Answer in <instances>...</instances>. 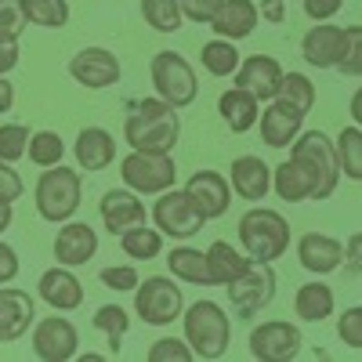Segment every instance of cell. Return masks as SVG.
<instances>
[{
  "label": "cell",
  "instance_id": "74e56055",
  "mask_svg": "<svg viewBox=\"0 0 362 362\" xmlns=\"http://www.w3.org/2000/svg\"><path fill=\"white\" fill-rule=\"evenodd\" d=\"M29 160H33L37 167H54V163H62L66 156V141L62 134H54V131H37V134H29Z\"/></svg>",
  "mask_w": 362,
  "mask_h": 362
},
{
  "label": "cell",
  "instance_id": "d6986e66",
  "mask_svg": "<svg viewBox=\"0 0 362 362\" xmlns=\"http://www.w3.org/2000/svg\"><path fill=\"white\" fill-rule=\"evenodd\" d=\"M95 254H98V232L90 225H83V221H73V218L62 221V228H58V235H54V257H58V264L80 268Z\"/></svg>",
  "mask_w": 362,
  "mask_h": 362
},
{
  "label": "cell",
  "instance_id": "7a4b0ae2",
  "mask_svg": "<svg viewBox=\"0 0 362 362\" xmlns=\"http://www.w3.org/2000/svg\"><path fill=\"white\" fill-rule=\"evenodd\" d=\"M290 160L308 174L312 181V199H329L341 181V167H337V153L334 141H329L322 131H305L297 134L290 145Z\"/></svg>",
  "mask_w": 362,
  "mask_h": 362
},
{
  "label": "cell",
  "instance_id": "60d3db41",
  "mask_svg": "<svg viewBox=\"0 0 362 362\" xmlns=\"http://www.w3.org/2000/svg\"><path fill=\"white\" fill-rule=\"evenodd\" d=\"M29 148V131L22 124H4L0 127V160L4 163H18Z\"/></svg>",
  "mask_w": 362,
  "mask_h": 362
},
{
  "label": "cell",
  "instance_id": "30bf717a",
  "mask_svg": "<svg viewBox=\"0 0 362 362\" xmlns=\"http://www.w3.org/2000/svg\"><path fill=\"white\" fill-rule=\"evenodd\" d=\"M153 225L170 239H192L206 225V218L196 210V203L189 199L185 189H167L153 203Z\"/></svg>",
  "mask_w": 362,
  "mask_h": 362
},
{
  "label": "cell",
  "instance_id": "5b68a950",
  "mask_svg": "<svg viewBox=\"0 0 362 362\" xmlns=\"http://www.w3.org/2000/svg\"><path fill=\"white\" fill-rule=\"evenodd\" d=\"M37 196V214L44 218V221H51V225H62V221H69L76 210H80V196H83V189H80V170H73V167H62V163H54V167H44V174H40V181H37V189H33Z\"/></svg>",
  "mask_w": 362,
  "mask_h": 362
},
{
  "label": "cell",
  "instance_id": "8fae6325",
  "mask_svg": "<svg viewBox=\"0 0 362 362\" xmlns=\"http://www.w3.org/2000/svg\"><path fill=\"white\" fill-rule=\"evenodd\" d=\"M300 348H305V337L286 319H272L250 329V355L261 362H290L300 355Z\"/></svg>",
  "mask_w": 362,
  "mask_h": 362
},
{
  "label": "cell",
  "instance_id": "cb8c5ba5",
  "mask_svg": "<svg viewBox=\"0 0 362 362\" xmlns=\"http://www.w3.org/2000/svg\"><path fill=\"white\" fill-rule=\"evenodd\" d=\"M257 119H261V138H264L268 148H290L293 138L300 134V124H305V116L279 98H272V105Z\"/></svg>",
  "mask_w": 362,
  "mask_h": 362
},
{
  "label": "cell",
  "instance_id": "f907efd6",
  "mask_svg": "<svg viewBox=\"0 0 362 362\" xmlns=\"http://www.w3.org/2000/svg\"><path fill=\"white\" fill-rule=\"evenodd\" d=\"M261 18L264 22H283L286 18V0H261Z\"/></svg>",
  "mask_w": 362,
  "mask_h": 362
},
{
  "label": "cell",
  "instance_id": "8992f818",
  "mask_svg": "<svg viewBox=\"0 0 362 362\" xmlns=\"http://www.w3.org/2000/svg\"><path fill=\"white\" fill-rule=\"evenodd\" d=\"M148 76H153V87L163 102H170L174 109H185L196 102L199 95V80H196V69L189 66L185 54L177 51H160L153 54L148 62Z\"/></svg>",
  "mask_w": 362,
  "mask_h": 362
},
{
  "label": "cell",
  "instance_id": "6da1fadb",
  "mask_svg": "<svg viewBox=\"0 0 362 362\" xmlns=\"http://www.w3.org/2000/svg\"><path fill=\"white\" fill-rule=\"evenodd\" d=\"M124 138L138 153H174L181 138V116L160 95L141 98L124 119Z\"/></svg>",
  "mask_w": 362,
  "mask_h": 362
},
{
  "label": "cell",
  "instance_id": "7dc6e473",
  "mask_svg": "<svg viewBox=\"0 0 362 362\" xmlns=\"http://www.w3.org/2000/svg\"><path fill=\"white\" fill-rule=\"evenodd\" d=\"M300 4H305V15L312 22H329L344 8V0H300Z\"/></svg>",
  "mask_w": 362,
  "mask_h": 362
},
{
  "label": "cell",
  "instance_id": "7402d4cb",
  "mask_svg": "<svg viewBox=\"0 0 362 362\" xmlns=\"http://www.w3.org/2000/svg\"><path fill=\"white\" fill-rule=\"evenodd\" d=\"M261 22V11L254 0H221L214 18H210V29L225 40H247Z\"/></svg>",
  "mask_w": 362,
  "mask_h": 362
},
{
  "label": "cell",
  "instance_id": "277c9868",
  "mask_svg": "<svg viewBox=\"0 0 362 362\" xmlns=\"http://www.w3.org/2000/svg\"><path fill=\"white\" fill-rule=\"evenodd\" d=\"M181 322H185V341L196 358L214 362L228 351L232 322H228V312H221L218 300H196L189 312H181Z\"/></svg>",
  "mask_w": 362,
  "mask_h": 362
},
{
  "label": "cell",
  "instance_id": "7bdbcfd3",
  "mask_svg": "<svg viewBox=\"0 0 362 362\" xmlns=\"http://www.w3.org/2000/svg\"><path fill=\"white\" fill-rule=\"evenodd\" d=\"M102 286H109V290H116V293H124V290H134L138 283H141V276H138V268H131V264H109V268H102Z\"/></svg>",
  "mask_w": 362,
  "mask_h": 362
},
{
  "label": "cell",
  "instance_id": "4316f807",
  "mask_svg": "<svg viewBox=\"0 0 362 362\" xmlns=\"http://www.w3.org/2000/svg\"><path fill=\"white\" fill-rule=\"evenodd\" d=\"M250 264L247 254H239L232 243H225V239H214L206 250V268H210V286H228L235 276H243Z\"/></svg>",
  "mask_w": 362,
  "mask_h": 362
},
{
  "label": "cell",
  "instance_id": "b9f144b4",
  "mask_svg": "<svg viewBox=\"0 0 362 362\" xmlns=\"http://www.w3.org/2000/svg\"><path fill=\"white\" fill-rule=\"evenodd\" d=\"M189 358H196L192 355V348H189V341L185 337H160V341H153V348H148V362H189Z\"/></svg>",
  "mask_w": 362,
  "mask_h": 362
},
{
  "label": "cell",
  "instance_id": "f6af8a7d",
  "mask_svg": "<svg viewBox=\"0 0 362 362\" xmlns=\"http://www.w3.org/2000/svg\"><path fill=\"white\" fill-rule=\"evenodd\" d=\"M22 192H25V185H22L18 170H15V167H8L4 160H0V203H15Z\"/></svg>",
  "mask_w": 362,
  "mask_h": 362
},
{
  "label": "cell",
  "instance_id": "9f6ffc18",
  "mask_svg": "<svg viewBox=\"0 0 362 362\" xmlns=\"http://www.w3.org/2000/svg\"><path fill=\"white\" fill-rule=\"evenodd\" d=\"M286 4H290V0H286Z\"/></svg>",
  "mask_w": 362,
  "mask_h": 362
},
{
  "label": "cell",
  "instance_id": "836d02e7",
  "mask_svg": "<svg viewBox=\"0 0 362 362\" xmlns=\"http://www.w3.org/2000/svg\"><path fill=\"white\" fill-rule=\"evenodd\" d=\"M141 18L148 29L156 33H177L185 25V15H181V0H141Z\"/></svg>",
  "mask_w": 362,
  "mask_h": 362
},
{
  "label": "cell",
  "instance_id": "ee69618b",
  "mask_svg": "<svg viewBox=\"0 0 362 362\" xmlns=\"http://www.w3.org/2000/svg\"><path fill=\"white\" fill-rule=\"evenodd\" d=\"M337 334H341V341H344L348 348L362 351V305L341 312V319H337Z\"/></svg>",
  "mask_w": 362,
  "mask_h": 362
},
{
  "label": "cell",
  "instance_id": "c3c4849f",
  "mask_svg": "<svg viewBox=\"0 0 362 362\" xmlns=\"http://www.w3.org/2000/svg\"><path fill=\"white\" fill-rule=\"evenodd\" d=\"M15 276H18V254L15 247L0 243V283H11Z\"/></svg>",
  "mask_w": 362,
  "mask_h": 362
},
{
  "label": "cell",
  "instance_id": "8d00e7d4",
  "mask_svg": "<svg viewBox=\"0 0 362 362\" xmlns=\"http://www.w3.org/2000/svg\"><path fill=\"white\" fill-rule=\"evenodd\" d=\"M276 98H279V102H286L290 109H297L300 116H308V112H312V105H315V83H312L305 73H286Z\"/></svg>",
  "mask_w": 362,
  "mask_h": 362
},
{
  "label": "cell",
  "instance_id": "e0dca14e",
  "mask_svg": "<svg viewBox=\"0 0 362 362\" xmlns=\"http://www.w3.org/2000/svg\"><path fill=\"white\" fill-rule=\"evenodd\" d=\"M297 261L312 276H329L344 264V243L326 232H305L297 239Z\"/></svg>",
  "mask_w": 362,
  "mask_h": 362
},
{
  "label": "cell",
  "instance_id": "d4e9b609",
  "mask_svg": "<svg viewBox=\"0 0 362 362\" xmlns=\"http://www.w3.org/2000/svg\"><path fill=\"white\" fill-rule=\"evenodd\" d=\"M73 153H76V163L83 170H105L116 160V138L105 127H83L76 134Z\"/></svg>",
  "mask_w": 362,
  "mask_h": 362
},
{
  "label": "cell",
  "instance_id": "ac0fdd59",
  "mask_svg": "<svg viewBox=\"0 0 362 362\" xmlns=\"http://www.w3.org/2000/svg\"><path fill=\"white\" fill-rule=\"evenodd\" d=\"M300 54L315 69H337L341 54H344V25L315 22L305 33V40H300Z\"/></svg>",
  "mask_w": 362,
  "mask_h": 362
},
{
  "label": "cell",
  "instance_id": "9c48e42d",
  "mask_svg": "<svg viewBox=\"0 0 362 362\" xmlns=\"http://www.w3.org/2000/svg\"><path fill=\"white\" fill-rule=\"evenodd\" d=\"M272 297H276V272L268 261H250L243 276L228 283V300L239 319H250L254 312L272 305Z\"/></svg>",
  "mask_w": 362,
  "mask_h": 362
},
{
  "label": "cell",
  "instance_id": "d6a6232c",
  "mask_svg": "<svg viewBox=\"0 0 362 362\" xmlns=\"http://www.w3.org/2000/svg\"><path fill=\"white\" fill-rule=\"evenodd\" d=\"M334 153H337V167L341 174H348L351 181H362V127H344L334 138Z\"/></svg>",
  "mask_w": 362,
  "mask_h": 362
},
{
  "label": "cell",
  "instance_id": "f546056e",
  "mask_svg": "<svg viewBox=\"0 0 362 362\" xmlns=\"http://www.w3.org/2000/svg\"><path fill=\"white\" fill-rule=\"evenodd\" d=\"M119 250H124L131 261H153L163 254V232L153 225H134L119 235Z\"/></svg>",
  "mask_w": 362,
  "mask_h": 362
},
{
  "label": "cell",
  "instance_id": "11a10c76",
  "mask_svg": "<svg viewBox=\"0 0 362 362\" xmlns=\"http://www.w3.org/2000/svg\"><path fill=\"white\" fill-rule=\"evenodd\" d=\"M11 228V203H0V235Z\"/></svg>",
  "mask_w": 362,
  "mask_h": 362
},
{
  "label": "cell",
  "instance_id": "9a60e30c",
  "mask_svg": "<svg viewBox=\"0 0 362 362\" xmlns=\"http://www.w3.org/2000/svg\"><path fill=\"white\" fill-rule=\"evenodd\" d=\"M232 76H235V87L250 90L257 102H272V98L279 95L286 69H283L272 54H250L247 62H239V69H235Z\"/></svg>",
  "mask_w": 362,
  "mask_h": 362
},
{
  "label": "cell",
  "instance_id": "83f0119b",
  "mask_svg": "<svg viewBox=\"0 0 362 362\" xmlns=\"http://www.w3.org/2000/svg\"><path fill=\"white\" fill-rule=\"evenodd\" d=\"M334 305H337V297L334 290H329L326 283H305L297 293H293V312L300 322H322L334 315Z\"/></svg>",
  "mask_w": 362,
  "mask_h": 362
},
{
  "label": "cell",
  "instance_id": "52a82bcc",
  "mask_svg": "<svg viewBox=\"0 0 362 362\" xmlns=\"http://www.w3.org/2000/svg\"><path fill=\"white\" fill-rule=\"evenodd\" d=\"M119 177L138 196H160L177 185V167L170 153H138V148H131V156H124V163H119Z\"/></svg>",
  "mask_w": 362,
  "mask_h": 362
},
{
  "label": "cell",
  "instance_id": "44dd1931",
  "mask_svg": "<svg viewBox=\"0 0 362 362\" xmlns=\"http://www.w3.org/2000/svg\"><path fill=\"white\" fill-rule=\"evenodd\" d=\"M37 293L44 297V305L54 308V312H76L83 305V283L73 276L66 264L47 268L40 276V283H37Z\"/></svg>",
  "mask_w": 362,
  "mask_h": 362
},
{
  "label": "cell",
  "instance_id": "ab89813d",
  "mask_svg": "<svg viewBox=\"0 0 362 362\" xmlns=\"http://www.w3.org/2000/svg\"><path fill=\"white\" fill-rule=\"evenodd\" d=\"M22 33H25L22 0H0V40H4V44H18Z\"/></svg>",
  "mask_w": 362,
  "mask_h": 362
},
{
  "label": "cell",
  "instance_id": "484cf974",
  "mask_svg": "<svg viewBox=\"0 0 362 362\" xmlns=\"http://www.w3.org/2000/svg\"><path fill=\"white\" fill-rule=\"evenodd\" d=\"M218 112H221V119H225L228 131L247 134V131L257 124V116H261V102L250 95V90H243V87L232 83V90H225V95L218 98Z\"/></svg>",
  "mask_w": 362,
  "mask_h": 362
},
{
  "label": "cell",
  "instance_id": "d590c367",
  "mask_svg": "<svg viewBox=\"0 0 362 362\" xmlns=\"http://www.w3.org/2000/svg\"><path fill=\"white\" fill-rule=\"evenodd\" d=\"M25 22L44 29H62L69 22V0H22Z\"/></svg>",
  "mask_w": 362,
  "mask_h": 362
},
{
  "label": "cell",
  "instance_id": "3957f363",
  "mask_svg": "<svg viewBox=\"0 0 362 362\" xmlns=\"http://www.w3.org/2000/svg\"><path fill=\"white\" fill-rule=\"evenodd\" d=\"M239 243L250 261H279L290 250V225L279 210L254 206L239 218Z\"/></svg>",
  "mask_w": 362,
  "mask_h": 362
},
{
  "label": "cell",
  "instance_id": "2e32d148",
  "mask_svg": "<svg viewBox=\"0 0 362 362\" xmlns=\"http://www.w3.org/2000/svg\"><path fill=\"white\" fill-rule=\"evenodd\" d=\"M37 319V300L25 290L0 286V344H15L29 334Z\"/></svg>",
  "mask_w": 362,
  "mask_h": 362
},
{
  "label": "cell",
  "instance_id": "f5cc1de1",
  "mask_svg": "<svg viewBox=\"0 0 362 362\" xmlns=\"http://www.w3.org/2000/svg\"><path fill=\"white\" fill-rule=\"evenodd\" d=\"M11 109H15V87H11V80L0 76V116L11 112Z\"/></svg>",
  "mask_w": 362,
  "mask_h": 362
},
{
  "label": "cell",
  "instance_id": "4fadbf2b",
  "mask_svg": "<svg viewBox=\"0 0 362 362\" xmlns=\"http://www.w3.org/2000/svg\"><path fill=\"white\" fill-rule=\"evenodd\" d=\"M69 76L87 90H105L119 80V58L109 47H80L69 62Z\"/></svg>",
  "mask_w": 362,
  "mask_h": 362
},
{
  "label": "cell",
  "instance_id": "816d5d0a",
  "mask_svg": "<svg viewBox=\"0 0 362 362\" xmlns=\"http://www.w3.org/2000/svg\"><path fill=\"white\" fill-rule=\"evenodd\" d=\"M18 66V44H4L0 40V76H8Z\"/></svg>",
  "mask_w": 362,
  "mask_h": 362
},
{
  "label": "cell",
  "instance_id": "ba28073f",
  "mask_svg": "<svg viewBox=\"0 0 362 362\" xmlns=\"http://www.w3.org/2000/svg\"><path fill=\"white\" fill-rule=\"evenodd\" d=\"M181 308H185V297L163 276H148L134 286V312L145 326H170Z\"/></svg>",
  "mask_w": 362,
  "mask_h": 362
},
{
  "label": "cell",
  "instance_id": "f35d334b",
  "mask_svg": "<svg viewBox=\"0 0 362 362\" xmlns=\"http://www.w3.org/2000/svg\"><path fill=\"white\" fill-rule=\"evenodd\" d=\"M337 69L344 76L362 80V25H344V54H341Z\"/></svg>",
  "mask_w": 362,
  "mask_h": 362
},
{
  "label": "cell",
  "instance_id": "5bb4252c",
  "mask_svg": "<svg viewBox=\"0 0 362 362\" xmlns=\"http://www.w3.org/2000/svg\"><path fill=\"white\" fill-rule=\"evenodd\" d=\"M185 192H189V199L196 203V210L206 221L225 218L228 206H232V185H228V177L218 174V170H196L185 181Z\"/></svg>",
  "mask_w": 362,
  "mask_h": 362
},
{
  "label": "cell",
  "instance_id": "db71d44e",
  "mask_svg": "<svg viewBox=\"0 0 362 362\" xmlns=\"http://www.w3.org/2000/svg\"><path fill=\"white\" fill-rule=\"evenodd\" d=\"M348 112H351V119H355V124L362 127V87H358L355 95H351V109H348Z\"/></svg>",
  "mask_w": 362,
  "mask_h": 362
},
{
  "label": "cell",
  "instance_id": "4dcf8cb0",
  "mask_svg": "<svg viewBox=\"0 0 362 362\" xmlns=\"http://www.w3.org/2000/svg\"><path fill=\"white\" fill-rule=\"evenodd\" d=\"M272 189H276V196L286 199V203L312 199V181H308V174L300 170L293 160H286V163H279L276 170H272Z\"/></svg>",
  "mask_w": 362,
  "mask_h": 362
},
{
  "label": "cell",
  "instance_id": "e575fe53",
  "mask_svg": "<svg viewBox=\"0 0 362 362\" xmlns=\"http://www.w3.org/2000/svg\"><path fill=\"white\" fill-rule=\"evenodd\" d=\"M90 326H95L98 334H105L112 355H119V341H124L127 329H131V315H127V308H119V305H102L95 312V319H90Z\"/></svg>",
  "mask_w": 362,
  "mask_h": 362
},
{
  "label": "cell",
  "instance_id": "ffe728a7",
  "mask_svg": "<svg viewBox=\"0 0 362 362\" xmlns=\"http://www.w3.org/2000/svg\"><path fill=\"white\" fill-rule=\"evenodd\" d=\"M98 214H102V225L112 232V235H124L127 228L134 225H145V203L138 199V192H131L127 185L124 189H109L98 203Z\"/></svg>",
  "mask_w": 362,
  "mask_h": 362
},
{
  "label": "cell",
  "instance_id": "681fc988",
  "mask_svg": "<svg viewBox=\"0 0 362 362\" xmlns=\"http://www.w3.org/2000/svg\"><path fill=\"white\" fill-rule=\"evenodd\" d=\"M344 264H348V272L362 276V232L348 235V247H344Z\"/></svg>",
  "mask_w": 362,
  "mask_h": 362
},
{
  "label": "cell",
  "instance_id": "7c38bea8",
  "mask_svg": "<svg viewBox=\"0 0 362 362\" xmlns=\"http://www.w3.org/2000/svg\"><path fill=\"white\" fill-rule=\"evenodd\" d=\"M76 326L66 315H47L33 326V355L44 362H69L76 355Z\"/></svg>",
  "mask_w": 362,
  "mask_h": 362
},
{
  "label": "cell",
  "instance_id": "bcb514c9",
  "mask_svg": "<svg viewBox=\"0 0 362 362\" xmlns=\"http://www.w3.org/2000/svg\"><path fill=\"white\" fill-rule=\"evenodd\" d=\"M221 0H181V15H185L189 22H199V25H210V18H214Z\"/></svg>",
  "mask_w": 362,
  "mask_h": 362
},
{
  "label": "cell",
  "instance_id": "1f68e13d",
  "mask_svg": "<svg viewBox=\"0 0 362 362\" xmlns=\"http://www.w3.org/2000/svg\"><path fill=\"white\" fill-rule=\"evenodd\" d=\"M199 62L210 76H232L239 69V51H235V40H225V37H214L206 40L203 51H199Z\"/></svg>",
  "mask_w": 362,
  "mask_h": 362
},
{
  "label": "cell",
  "instance_id": "f1b7e54d",
  "mask_svg": "<svg viewBox=\"0 0 362 362\" xmlns=\"http://www.w3.org/2000/svg\"><path fill=\"white\" fill-rule=\"evenodd\" d=\"M167 268L174 272V279L192 283V286H210V268H206V254L196 247H174L167 254Z\"/></svg>",
  "mask_w": 362,
  "mask_h": 362
},
{
  "label": "cell",
  "instance_id": "603a6c76",
  "mask_svg": "<svg viewBox=\"0 0 362 362\" xmlns=\"http://www.w3.org/2000/svg\"><path fill=\"white\" fill-rule=\"evenodd\" d=\"M228 185L239 199H264L268 189H272V167L261 160V156H235L232 160V170H228Z\"/></svg>",
  "mask_w": 362,
  "mask_h": 362
}]
</instances>
